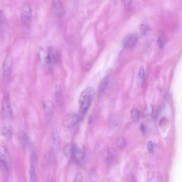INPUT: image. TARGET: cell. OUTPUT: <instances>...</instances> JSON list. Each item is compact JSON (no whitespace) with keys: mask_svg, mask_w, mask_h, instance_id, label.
<instances>
[{"mask_svg":"<svg viewBox=\"0 0 182 182\" xmlns=\"http://www.w3.org/2000/svg\"><path fill=\"white\" fill-rule=\"evenodd\" d=\"M43 108L45 121L48 123L51 119L54 111L53 102L50 100L45 101L43 103Z\"/></svg>","mask_w":182,"mask_h":182,"instance_id":"cell-6","label":"cell"},{"mask_svg":"<svg viewBox=\"0 0 182 182\" xmlns=\"http://www.w3.org/2000/svg\"><path fill=\"white\" fill-rule=\"evenodd\" d=\"M20 14L23 25L28 27L30 26L33 18L32 9L30 5L27 2L24 3L22 6Z\"/></svg>","mask_w":182,"mask_h":182,"instance_id":"cell-4","label":"cell"},{"mask_svg":"<svg viewBox=\"0 0 182 182\" xmlns=\"http://www.w3.org/2000/svg\"><path fill=\"white\" fill-rule=\"evenodd\" d=\"M12 60V56L9 53H8L5 58L3 64L2 78L3 81L5 84H7L10 81Z\"/></svg>","mask_w":182,"mask_h":182,"instance_id":"cell-3","label":"cell"},{"mask_svg":"<svg viewBox=\"0 0 182 182\" xmlns=\"http://www.w3.org/2000/svg\"><path fill=\"white\" fill-rule=\"evenodd\" d=\"M85 151L83 147L80 145H74L72 158L77 163L81 162L84 159Z\"/></svg>","mask_w":182,"mask_h":182,"instance_id":"cell-7","label":"cell"},{"mask_svg":"<svg viewBox=\"0 0 182 182\" xmlns=\"http://www.w3.org/2000/svg\"><path fill=\"white\" fill-rule=\"evenodd\" d=\"M131 117L134 121L138 122L140 118V112L136 109L134 108L131 111Z\"/></svg>","mask_w":182,"mask_h":182,"instance_id":"cell-20","label":"cell"},{"mask_svg":"<svg viewBox=\"0 0 182 182\" xmlns=\"http://www.w3.org/2000/svg\"><path fill=\"white\" fill-rule=\"evenodd\" d=\"M74 145L72 143H69L65 145L63 148V153L66 159L70 160L72 158Z\"/></svg>","mask_w":182,"mask_h":182,"instance_id":"cell-12","label":"cell"},{"mask_svg":"<svg viewBox=\"0 0 182 182\" xmlns=\"http://www.w3.org/2000/svg\"><path fill=\"white\" fill-rule=\"evenodd\" d=\"M31 163H33L35 164L36 160H37V156H36V153L34 152H33L32 153L31 156Z\"/></svg>","mask_w":182,"mask_h":182,"instance_id":"cell-28","label":"cell"},{"mask_svg":"<svg viewBox=\"0 0 182 182\" xmlns=\"http://www.w3.org/2000/svg\"><path fill=\"white\" fill-rule=\"evenodd\" d=\"M141 130L143 134L146 133V128H145V126L143 124H142L141 126Z\"/></svg>","mask_w":182,"mask_h":182,"instance_id":"cell-30","label":"cell"},{"mask_svg":"<svg viewBox=\"0 0 182 182\" xmlns=\"http://www.w3.org/2000/svg\"><path fill=\"white\" fill-rule=\"evenodd\" d=\"M139 82L141 84H143L145 79V72L143 66H141L138 75Z\"/></svg>","mask_w":182,"mask_h":182,"instance_id":"cell-22","label":"cell"},{"mask_svg":"<svg viewBox=\"0 0 182 182\" xmlns=\"http://www.w3.org/2000/svg\"><path fill=\"white\" fill-rule=\"evenodd\" d=\"M30 182H37L35 164L31 163L30 169Z\"/></svg>","mask_w":182,"mask_h":182,"instance_id":"cell-16","label":"cell"},{"mask_svg":"<svg viewBox=\"0 0 182 182\" xmlns=\"http://www.w3.org/2000/svg\"><path fill=\"white\" fill-rule=\"evenodd\" d=\"M60 138L57 130L54 131L53 138V149L54 152H56L59 149L60 145Z\"/></svg>","mask_w":182,"mask_h":182,"instance_id":"cell-11","label":"cell"},{"mask_svg":"<svg viewBox=\"0 0 182 182\" xmlns=\"http://www.w3.org/2000/svg\"><path fill=\"white\" fill-rule=\"evenodd\" d=\"M39 55L41 61L47 70H50L58 60L57 52L53 47H49L46 50H41Z\"/></svg>","mask_w":182,"mask_h":182,"instance_id":"cell-1","label":"cell"},{"mask_svg":"<svg viewBox=\"0 0 182 182\" xmlns=\"http://www.w3.org/2000/svg\"><path fill=\"white\" fill-rule=\"evenodd\" d=\"M54 7L55 13L59 16H61L64 14V9L61 1H54Z\"/></svg>","mask_w":182,"mask_h":182,"instance_id":"cell-15","label":"cell"},{"mask_svg":"<svg viewBox=\"0 0 182 182\" xmlns=\"http://www.w3.org/2000/svg\"><path fill=\"white\" fill-rule=\"evenodd\" d=\"M111 79V76L108 75L104 78L99 87V91L101 93L105 92L108 87Z\"/></svg>","mask_w":182,"mask_h":182,"instance_id":"cell-14","label":"cell"},{"mask_svg":"<svg viewBox=\"0 0 182 182\" xmlns=\"http://www.w3.org/2000/svg\"><path fill=\"white\" fill-rule=\"evenodd\" d=\"M80 118L76 114L69 113L65 115L63 120V125L64 127H73L78 123Z\"/></svg>","mask_w":182,"mask_h":182,"instance_id":"cell-5","label":"cell"},{"mask_svg":"<svg viewBox=\"0 0 182 182\" xmlns=\"http://www.w3.org/2000/svg\"><path fill=\"white\" fill-rule=\"evenodd\" d=\"M93 117L91 116H90L88 118V123L89 124H90L93 121Z\"/></svg>","mask_w":182,"mask_h":182,"instance_id":"cell-32","label":"cell"},{"mask_svg":"<svg viewBox=\"0 0 182 182\" xmlns=\"http://www.w3.org/2000/svg\"><path fill=\"white\" fill-rule=\"evenodd\" d=\"M53 176L51 175H49L48 176V182H53Z\"/></svg>","mask_w":182,"mask_h":182,"instance_id":"cell-33","label":"cell"},{"mask_svg":"<svg viewBox=\"0 0 182 182\" xmlns=\"http://www.w3.org/2000/svg\"><path fill=\"white\" fill-rule=\"evenodd\" d=\"M129 182H135V177L133 174H131L129 176Z\"/></svg>","mask_w":182,"mask_h":182,"instance_id":"cell-29","label":"cell"},{"mask_svg":"<svg viewBox=\"0 0 182 182\" xmlns=\"http://www.w3.org/2000/svg\"><path fill=\"white\" fill-rule=\"evenodd\" d=\"M2 110L3 113L5 116H10L12 115V109L9 102L8 96L7 94L4 96L2 101Z\"/></svg>","mask_w":182,"mask_h":182,"instance_id":"cell-9","label":"cell"},{"mask_svg":"<svg viewBox=\"0 0 182 182\" xmlns=\"http://www.w3.org/2000/svg\"><path fill=\"white\" fill-rule=\"evenodd\" d=\"M154 145H153V142L152 141H149L148 144H147V149H148V151L150 152H153L154 151Z\"/></svg>","mask_w":182,"mask_h":182,"instance_id":"cell-26","label":"cell"},{"mask_svg":"<svg viewBox=\"0 0 182 182\" xmlns=\"http://www.w3.org/2000/svg\"><path fill=\"white\" fill-rule=\"evenodd\" d=\"M116 143L117 146L120 148H124L126 147V141L122 137H120L117 139Z\"/></svg>","mask_w":182,"mask_h":182,"instance_id":"cell-21","label":"cell"},{"mask_svg":"<svg viewBox=\"0 0 182 182\" xmlns=\"http://www.w3.org/2000/svg\"><path fill=\"white\" fill-rule=\"evenodd\" d=\"M18 138L21 147H25L27 141V139L24 131L23 130L20 131L19 134Z\"/></svg>","mask_w":182,"mask_h":182,"instance_id":"cell-18","label":"cell"},{"mask_svg":"<svg viewBox=\"0 0 182 182\" xmlns=\"http://www.w3.org/2000/svg\"><path fill=\"white\" fill-rule=\"evenodd\" d=\"M1 133L6 140H10L12 139L14 134L13 128L10 126H6L3 127Z\"/></svg>","mask_w":182,"mask_h":182,"instance_id":"cell-10","label":"cell"},{"mask_svg":"<svg viewBox=\"0 0 182 182\" xmlns=\"http://www.w3.org/2000/svg\"><path fill=\"white\" fill-rule=\"evenodd\" d=\"M166 36L164 34H161L159 36L158 39L157 43L158 45L161 48H162L165 45L166 42Z\"/></svg>","mask_w":182,"mask_h":182,"instance_id":"cell-23","label":"cell"},{"mask_svg":"<svg viewBox=\"0 0 182 182\" xmlns=\"http://www.w3.org/2000/svg\"><path fill=\"white\" fill-rule=\"evenodd\" d=\"M92 65V64L91 63H89L87 64V65L86 66H85V69H86L87 70H89L91 67Z\"/></svg>","mask_w":182,"mask_h":182,"instance_id":"cell-31","label":"cell"},{"mask_svg":"<svg viewBox=\"0 0 182 182\" xmlns=\"http://www.w3.org/2000/svg\"><path fill=\"white\" fill-rule=\"evenodd\" d=\"M131 4L132 1H125V8L126 10H129L131 8Z\"/></svg>","mask_w":182,"mask_h":182,"instance_id":"cell-27","label":"cell"},{"mask_svg":"<svg viewBox=\"0 0 182 182\" xmlns=\"http://www.w3.org/2000/svg\"><path fill=\"white\" fill-rule=\"evenodd\" d=\"M116 154V150L113 148H110L108 150V156L107 158V162L109 164L111 163L115 159Z\"/></svg>","mask_w":182,"mask_h":182,"instance_id":"cell-17","label":"cell"},{"mask_svg":"<svg viewBox=\"0 0 182 182\" xmlns=\"http://www.w3.org/2000/svg\"><path fill=\"white\" fill-rule=\"evenodd\" d=\"M94 94V89L91 87L85 89L81 93L78 99L79 110L80 113H84L88 110Z\"/></svg>","mask_w":182,"mask_h":182,"instance_id":"cell-2","label":"cell"},{"mask_svg":"<svg viewBox=\"0 0 182 182\" xmlns=\"http://www.w3.org/2000/svg\"><path fill=\"white\" fill-rule=\"evenodd\" d=\"M55 96L57 103L60 105L62 104L63 94L61 87L59 84H56L55 86Z\"/></svg>","mask_w":182,"mask_h":182,"instance_id":"cell-13","label":"cell"},{"mask_svg":"<svg viewBox=\"0 0 182 182\" xmlns=\"http://www.w3.org/2000/svg\"><path fill=\"white\" fill-rule=\"evenodd\" d=\"M83 182V176L80 173H78L75 176L73 182Z\"/></svg>","mask_w":182,"mask_h":182,"instance_id":"cell-25","label":"cell"},{"mask_svg":"<svg viewBox=\"0 0 182 182\" xmlns=\"http://www.w3.org/2000/svg\"><path fill=\"white\" fill-rule=\"evenodd\" d=\"M149 30L148 26L145 24H141L140 27V31L142 35H145L146 34Z\"/></svg>","mask_w":182,"mask_h":182,"instance_id":"cell-24","label":"cell"},{"mask_svg":"<svg viewBox=\"0 0 182 182\" xmlns=\"http://www.w3.org/2000/svg\"><path fill=\"white\" fill-rule=\"evenodd\" d=\"M0 166H1V170L3 172H8L9 170V167L7 159L4 158H1Z\"/></svg>","mask_w":182,"mask_h":182,"instance_id":"cell-19","label":"cell"},{"mask_svg":"<svg viewBox=\"0 0 182 182\" xmlns=\"http://www.w3.org/2000/svg\"><path fill=\"white\" fill-rule=\"evenodd\" d=\"M138 39V36L135 33L128 34L123 41V47L125 48H131L135 45Z\"/></svg>","mask_w":182,"mask_h":182,"instance_id":"cell-8","label":"cell"}]
</instances>
